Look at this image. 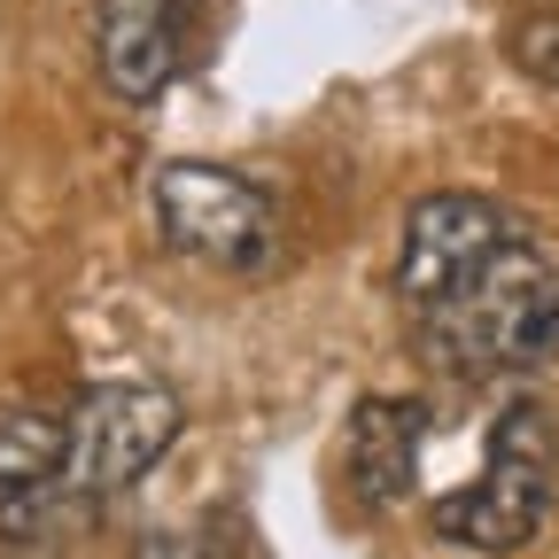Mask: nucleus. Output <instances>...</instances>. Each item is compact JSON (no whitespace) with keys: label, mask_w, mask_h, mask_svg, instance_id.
Returning a JSON list of instances; mask_svg holds the SVG:
<instances>
[{"label":"nucleus","mask_w":559,"mask_h":559,"mask_svg":"<svg viewBox=\"0 0 559 559\" xmlns=\"http://www.w3.org/2000/svg\"><path fill=\"white\" fill-rule=\"evenodd\" d=\"M551 489H559V428L536 396H513L498 419H489V459L466 489L436 498V536L443 544H466V551H489L506 559L521 544L544 536L551 521Z\"/></svg>","instance_id":"f257e3e1"},{"label":"nucleus","mask_w":559,"mask_h":559,"mask_svg":"<svg viewBox=\"0 0 559 559\" xmlns=\"http://www.w3.org/2000/svg\"><path fill=\"white\" fill-rule=\"evenodd\" d=\"M428 334L451 373H528L559 349V272L536 241L506 249L481 280L428 311Z\"/></svg>","instance_id":"f03ea898"},{"label":"nucleus","mask_w":559,"mask_h":559,"mask_svg":"<svg viewBox=\"0 0 559 559\" xmlns=\"http://www.w3.org/2000/svg\"><path fill=\"white\" fill-rule=\"evenodd\" d=\"M148 218H156L164 249H179L194 264H218V272H264L280 257V210L234 164L171 156L148 179Z\"/></svg>","instance_id":"7ed1b4c3"},{"label":"nucleus","mask_w":559,"mask_h":559,"mask_svg":"<svg viewBox=\"0 0 559 559\" xmlns=\"http://www.w3.org/2000/svg\"><path fill=\"white\" fill-rule=\"evenodd\" d=\"M187 412L164 381H102L70 412V498H124V489L164 466Z\"/></svg>","instance_id":"20e7f679"},{"label":"nucleus","mask_w":559,"mask_h":559,"mask_svg":"<svg viewBox=\"0 0 559 559\" xmlns=\"http://www.w3.org/2000/svg\"><path fill=\"white\" fill-rule=\"evenodd\" d=\"M528 226L521 210L489 202V194H428L404 218V249H396V296L412 311H443L466 280H481L506 249H521Z\"/></svg>","instance_id":"39448f33"},{"label":"nucleus","mask_w":559,"mask_h":559,"mask_svg":"<svg viewBox=\"0 0 559 559\" xmlns=\"http://www.w3.org/2000/svg\"><path fill=\"white\" fill-rule=\"evenodd\" d=\"M194 0H94V62L102 86L132 109L164 102V86L187 70Z\"/></svg>","instance_id":"423d86ee"},{"label":"nucleus","mask_w":559,"mask_h":559,"mask_svg":"<svg viewBox=\"0 0 559 559\" xmlns=\"http://www.w3.org/2000/svg\"><path fill=\"white\" fill-rule=\"evenodd\" d=\"M70 489V412L0 404V536L32 544Z\"/></svg>","instance_id":"0eeeda50"},{"label":"nucleus","mask_w":559,"mask_h":559,"mask_svg":"<svg viewBox=\"0 0 559 559\" xmlns=\"http://www.w3.org/2000/svg\"><path fill=\"white\" fill-rule=\"evenodd\" d=\"M419 404L404 396H366L349 412V436H342V466H349V498L366 513H389L412 498V474H419Z\"/></svg>","instance_id":"6e6552de"},{"label":"nucleus","mask_w":559,"mask_h":559,"mask_svg":"<svg viewBox=\"0 0 559 559\" xmlns=\"http://www.w3.org/2000/svg\"><path fill=\"white\" fill-rule=\"evenodd\" d=\"M506 55L528 70L536 86H551V94H559V9H536V16H521V24L506 32Z\"/></svg>","instance_id":"1a4fd4ad"},{"label":"nucleus","mask_w":559,"mask_h":559,"mask_svg":"<svg viewBox=\"0 0 559 559\" xmlns=\"http://www.w3.org/2000/svg\"><path fill=\"white\" fill-rule=\"evenodd\" d=\"M140 559H226L210 536H148L140 544Z\"/></svg>","instance_id":"9d476101"}]
</instances>
